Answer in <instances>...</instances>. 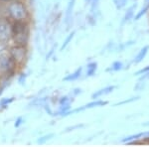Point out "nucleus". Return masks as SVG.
Returning <instances> with one entry per match:
<instances>
[{
    "instance_id": "nucleus-1",
    "label": "nucleus",
    "mask_w": 149,
    "mask_h": 147,
    "mask_svg": "<svg viewBox=\"0 0 149 147\" xmlns=\"http://www.w3.org/2000/svg\"><path fill=\"white\" fill-rule=\"evenodd\" d=\"M0 17H4L11 22L28 21L30 12L24 0H10L0 3Z\"/></svg>"
},
{
    "instance_id": "nucleus-2",
    "label": "nucleus",
    "mask_w": 149,
    "mask_h": 147,
    "mask_svg": "<svg viewBox=\"0 0 149 147\" xmlns=\"http://www.w3.org/2000/svg\"><path fill=\"white\" fill-rule=\"evenodd\" d=\"M30 39V25L29 21L12 22L11 42L15 45L27 46Z\"/></svg>"
},
{
    "instance_id": "nucleus-3",
    "label": "nucleus",
    "mask_w": 149,
    "mask_h": 147,
    "mask_svg": "<svg viewBox=\"0 0 149 147\" xmlns=\"http://www.w3.org/2000/svg\"><path fill=\"white\" fill-rule=\"evenodd\" d=\"M17 67L18 65L13 61L8 52L0 55V72H1V75H6V76L12 78L17 71Z\"/></svg>"
},
{
    "instance_id": "nucleus-4",
    "label": "nucleus",
    "mask_w": 149,
    "mask_h": 147,
    "mask_svg": "<svg viewBox=\"0 0 149 147\" xmlns=\"http://www.w3.org/2000/svg\"><path fill=\"white\" fill-rule=\"evenodd\" d=\"M8 54L13 59V61L19 66H22L24 63L26 62L28 57V49L27 46H21V45H15L12 44L9 46Z\"/></svg>"
},
{
    "instance_id": "nucleus-5",
    "label": "nucleus",
    "mask_w": 149,
    "mask_h": 147,
    "mask_svg": "<svg viewBox=\"0 0 149 147\" xmlns=\"http://www.w3.org/2000/svg\"><path fill=\"white\" fill-rule=\"evenodd\" d=\"M12 22L4 17H0V40L6 43L11 42Z\"/></svg>"
},
{
    "instance_id": "nucleus-6",
    "label": "nucleus",
    "mask_w": 149,
    "mask_h": 147,
    "mask_svg": "<svg viewBox=\"0 0 149 147\" xmlns=\"http://www.w3.org/2000/svg\"><path fill=\"white\" fill-rule=\"evenodd\" d=\"M115 88H116L115 86H105V88H102V90L97 91V93H93L92 98H93V100H95V98H100V96H102V95H109V93H112V91H113L115 90Z\"/></svg>"
},
{
    "instance_id": "nucleus-7",
    "label": "nucleus",
    "mask_w": 149,
    "mask_h": 147,
    "mask_svg": "<svg viewBox=\"0 0 149 147\" xmlns=\"http://www.w3.org/2000/svg\"><path fill=\"white\" fill-rule=\"evenodd\" d=\"M148 50H149V46H148V45L144 46L142 49H141L140 51H139L138 54L136 55L135 59H134V63H135V64H139L140 62H142V61H143V59L145 58V56L147 55Z\"/></svg>"
},
{
    "instance_id": "nucleus-8",
    "label": "nucleus",
    "mask_w": 149,
    "mask_h": 147,
    "mask_svg": "<svg viewBox=\"0 0 149 147\" xmlns=\"http://www.w3.org/2000/svg\"><path fill=\"white\" fill-rule=\"evenodd\" d=\"M81 72H83V68H79L78 70H76V71H74L73 74H70V75H68V76L66 77V78H64V81L65 82L76 81V79H78L81 77Z\"/></svg>"
},
{
    "instance_id": "nucleus-9",
    "label": "nucleus",
    "mask_w": 149,
    "mask_h": 147,
    "mask_svg": "<svg viewBox=\"0 0 149 147\" xmlns=\"http://www.w3.org/2000/svg\"><path fill=\"white\" fill-rule=\"evenodd\" d=\"M147 134L149 133H144V132H140V133H136V134H133V135H129L125 137L124 139H122V142H127V143H130V142H132L133 140H137V139L139 138H142V137H144L145 135H147Z\"/></svg>"
},
{
    "instance_id": "nucleus-10",
    "label": "nucleus",
    "mask_w": 149,
    "mask_h": 147,
    "mask_svg": "<svg viewBox=\"0 0 149 147\" xmlns=\"http://www.w3.org/2000/svg\"><path fill=\"white\" fill-rule=\"evenodd\" d=\"M109 102H103V100H95V102H88V105H84V109L86 108H93V107H103V105H107Z\"/></svg>"
},
{
    "instance_id": "nucleus-11",
    "label": "nucleus",
    "mask_w": 149,
    "mask_h": 147,
    "mask_svg": "<svg viewBox=\"0 0 149 147\" xmlns=\"http://www.w3.org/2000/svg\"><path fill=\"white\" fill-rule=\"evenodd\" d=\"M97 69V63H91L88 66V70H86V76L92 77L95 74V71Z\"/></svg>"
},
{
    "instance_id": "nucleus-12",
    "label": "nucleus",
    "mask_w": 149,
    "mask_h": 147,
    "mask_svg": "<svg viewBox=\"0 0 149 147\" xmlns=\"http://www.w3.org/2000/svg\"><path fill=\"white\" fill-rule=\"evenodd\" d=\"M134 10H135V5H132L128 8V10H127V12L125 13V15H124L123 17V23L127 22V21H129L132 17V15H133L134 13Z\"/></svg>"
},
{
    "instance_id": "nucleus-13",
    "label": "nucleus",
    "mask_w": 149,
    "mask_h": 147,
    "mask_svg": "<svg viewBox=\"0 0 149 147\" xmlns=\"http://www.w3.org/2000/svg\"><path fill=\"white\" fill-rule=\"evenodd\" d=\"M9 46H10L9 43H6V42H4V41L0 40V55L8 52Z\"/></svg>"
},
{
    "instance_id": "nucleus-14",
    "label": "nucleus",
    "mask_w": 149,
    "mask_h": 147,
    "mask_svg": "<svg viewBox=\"0 0 149 147\" xmlns=\"http://www.w3.org/2000/svg\"><path fill=\"white\" fill-rule=\"evenodd\" d=\"M122 67H123V65H122L121 62H114L113 64H112L111 66H110V69L109 70L116 72V71H119V70H121Z\"/></svg>"
},
{
    "instance_id": "nucleus-15",
    "label": "nucleus",
    "mask_w": 149,
    "mask_h": 147,
    "mask_svg": "<svg viewBox=\"0 0 149 147\" xmlns=\"http://www.w3.org/2000/svg\"><path fill=\"white\" fill-rule=\"evenodd\" d=\"M148 9H149V4H146L145 7H144V8L141 9V10L139 11L138 13H137V15L135 16V20H139V19H140V18L142 17V16L144 15V14H145L146 12H147Z\"/></svg>"
},
{
    "instance_id": "nucleus-16",
    "label": "nucleus",
    "mask_w": 149,
    "mask_h": 147,
    "mask_svg": "<svg viewBox=\"0 0 149 147\" xmlns=\"http://www.w3.org/2000/svg\"><path fill=\"white\" fill-rule=\"evenodd\" d=\"M74 1H76V0H70V2H69L68 8H67V20H69L70 16H71L72 10H73V7L74 5Z\"/></svg>"
},
{
    "instance_id": "nucleus-17",
    "label": "nucleus",
    "mask_w": 149,
    "mask_h": 147,
    "mask_svg": "<svg viewBox=\"0 0 149 147\" xmlns=\"http://www.w3.org/2000/svg\"><path fill=\"white\" fill-rule=\"evenodd\" d=\"M74 32H73V33H71L69 36H68V38L66 39V41L64 42V44H63V46L61 47V50H64L65 48L67 47V46L69 45V43H70V41H71L72 39H73V37H74Z\"/></svg>"
},
{
    "instance_id": "nucleus-18",
    "label": "nucleus",
    "mask_w": 149,
    "mask_h": 147,
    "mask_svg": "<svg viewBox=\"0 0 149 147\" xmlns=\"http://www.w3.org/2000/svg\"><path fill=\"white\" fill-rule=\"evenodd\" d=\"M54 136V134H49V135H45V136H43L42 138H40L39 140H38V143L39 144H43V143H45L47 140H49L51 137Z\"/></svg>"
},
{
    "instance_id": "nucleus-19",
    "label": "nucleus",
    "mask_w": 149,
    "mask_h": 147,
    "mask_svg": "<svg viewBox=\"0 0 149 147\" xmlns=\"http://www.w3.org/2000/svg\"><path fill=\"white\" fill-rule=\"evenodd\" d=\"M139 98H131L130 100H123V102H117L115 103V105H124V103H129V102H134V100H137Z\"/></svg>"
},
{
    "instance_id": "nucleus-20",
    "label": "nucleus",
    "mask_w": 149,
    "mask_h": 147,
    "mask_svg": "<svg viewBox=\"0 0 149 147\" xmlns=\"http://www.w3.org/2000/svg\"><path fill=\"white\" fill-rule=\"evenodd\" d=\"M126 2H127V0H118V3H120V4H117L116 5V7L118 9H120V8H122L124 5L126 4Z\"/></svg>"
},
{
    "instance_id": "nucleus-21",
    "label": "nucleus",
    "mask_w": 149,
    "mask_h": 147,
    "mask_svg": "<svg viewBox=\"0 0 149 147\" xmlns=\"http://www.w3.org/2000/svg\"><path fill=\"white\" fill-rule=\"evenodd\" d=\"M13 100H14V98H11L10 100H4L3 102H1V105H8V103L12 102Z\"/></svg>"
},
{
    "instance_id": "nucleus-22",
    "label": "nucleus",
    "mask_w": 149,
    "mask_h": 147,
    "mask_svg": "<svg viewBox=\"0 0 149 147\" xmlns=\"http://www.w3.org/2000/svg\"><path fill=\"white\" fill-rule=\"evenodd\" d=\"M21 121H22V117H19V118L17 119V121H16V123H15V126L18 127L19 125L21 124Z\"/></svg>"
},
{
    "instance_id": "nucleus-23",
    "label": "nucleus",
    "mask_w": 149,
    "mask_h": 147,
    "mask_svg": "<svg viewBox=\"0 0 149 147\" xmlns=\"http://www.w3.org/2000/svg\"><path fill=\"white\" fill-rule=\"evenodd\" d=\"M84 126V125H76V126H73V127H71V128H67V130H68V131H69V130L70 129H74V128H80V127H83Z\"/></svg>"
},
{
    "instance_id": "nucleus-24",
    "label": "nucleus",
    "mask_w": 149,
    "mask_h": 147,
    "mask_svg": "<svg viewBox=\"0 0 149 147\" xmlns=\"http://www.w3.org/2000/svg\"><path fill=\"white\" fill-rule=\"evenodd\" d=\"M10 0H0V3H5V2H8Z\"/></svg>"
},
{
    "instance_id": "nucleus-25",
    "label": "nucleus",
    "mask_w": 149,
    "mask_h": 147,
    "mask_svg": "<svg viewBox=\"0 0 149 147\" xmlns=\"http://www.w3.org/2000/svg\"><path fill=\"white\" fill-rule=\"evenodd\" d=\"M143 125L144 126H149V122H147V123H144Z\"/></svg>"
},
{
    "instance_id": "nucleus-26",
    "label": "nucleus",
    "mask_w": 149,
    "mask_h": 147,
    "mask_svg": "<svg viewBox=\"0 0 149 147\" xmlns=\"http://www.w3.org/2000/svg\"><path fill=\"white\" fill-rule=\"evenodd\" d=\"M0 76H1V72H0Z\"/></svg>"
},
{
    "instance_id": "nucleus-27",
    "label": "nucleus",
    "mask_w": 149,
    "mask_h": 147,
    "mask_svg": "<svg viewBox=\"0 0 149 147\" xmlns=\"http://www.w3.org/2000/svg\"></svg>"
}]
</instances>
